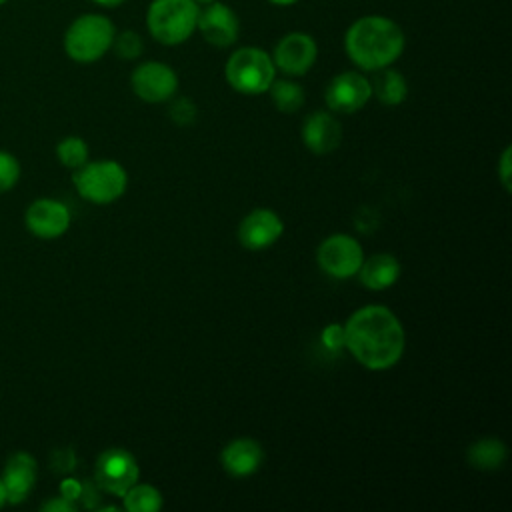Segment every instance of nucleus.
I'll use <instances>...</instances> for the list:
<instances>
[{
  "label": "nucleus",
  "mask_w": 512,
  "mask_h": 512,
  "mask_svg": "<svg viewBox=\"0 0 512 512\" xmlns=\"http://www.w3.org/2000/svg\"><path fill=\"white\" fill-rule=\"evenodd\" d=\"M372 96V88H370V80L360 74V72H340L336 74L324 92V100L326 106L332 112L338 114H354L360 108L366 106V102Z\"/></svg>",
  "instance_id": "nucleus-10"
},
{
  "label": "nucleus",
  "mask_w": 512,
  "mask_h": 512,
  "mask_svg": "<svg viewBox=\"0 0 512 512\" xmlns=\"http://www.w3.org/2000/svg\"><path fill=\"white\" fill-rule=\"evenodd\" d=\"M4 2H8V0H0V6H2V4H4Z\"/></svg>",
  "instance_id": "nucleus-34"
},
{
  "label": "nucleus",
  "mask_w": 512,
  "mask_h": 512,
  "mask_svg": "<svg viewBox=\"0 0 512 512\" xmlns=\"http://www.w3.org/2000/svg\"><path fill=\"white\" fill-rule=\"evenodd\" d=\"M94 4H100V6H108V8H112V6H120L122 2H126V0H92Z\"/></svg>",
  "instance_id": "nucleus-30"
},
{
  "label": "nucleus",
  "mask_w": 512,
  "mask_h": 512,
  "mask_svg": "<svg viewBox=\"0 0 512 512\" xmlns=\"http://www.w3.org/2000/svg\"><path fill=\"white\" fill-rule=\"evenodd\" d=\"M370 88L372 96H376V100L384 106H398L408 96L406 78L390 66L376 70L374 78L370 80Z\"/></svg>",
  "instance_id": "nucleus-19"
},
{
  "label": "nucleus",
  "mask_w": 512,
  "mask_h": 512,
  "mask_svg": "<svg viewBox=\"0 0 512 512\" xmlns=\"http://www.w3.org/2000/svg\"><path fill=\"white\" fill-rule=\"evenodd\" d=\"M140 478V468L138 462L134 458L132 452H128L126 448L114 446V448H106L94 464V480L96 484L112 494L122 498V494L136 484Z\"/></svg>",
  "instance_id": "nucleus-7"
},
{
  "label": "nucleus",
  "mask_w": 512,
  "mask_h": 512,
  "mask_svg": "<svg viewBox=\"0 0 512 512\" xmlns=\"http://www.w3.org/2000/svg\"><path fill=\"white\" fill-rule=\"evenodd\" d=\"M72 182L84 200L110 204L126 192L128 174L116 160H96L76 168Z\"/></svg>",
  "instance_id": "nucleus-6"
},
{
  "label": "nucleus",
  "mask_w": 512,
  "mask_h": 512,
  "mask_svg": "<svg viewBox=\"0 0 512 512\" xmlns=\"http://www.w3.org/2000/svg\"><path fill=\"white\" fill-rule=\"evenodd\" d=\"M192 2H196L198 6H204V4H210V2H214V0H192Z\"/></svg>",
  "instance_id": "nucleus-33"
},
{
  "label": "nucleus",
  "mask_w": 512,
  "mask_h": 512,
  "mask_svg": "<svg viewBox=\"0 0 512 512\" xmlns=\"http://www.w3.org/2000/svg\"><path fill=\"white\" fill-rule=\"evenodd\" d=\"M114 24L104 14H82L78 16L64 34V50L68 58L80 64L100 60L114 40Z\"/></svg>",
  "instance_id": "nucleus-4"
},
{
  "label": "nucleus",
  "mask_w": 512,
  "mask_h": 512,
  "mask_svg": "<svg viewBox=\"0 0 512 512\" xmlns=\"http://www.w3.org/2000/svg\"><path fill=\"white\" fill-rule=\"evenodd\" d=\"M342 126L330 112H312L302 122V142L314 154H328L340 146Z\"/></svg>",
  "instance_id": "nucleus-16"
},
{
  "label": "nucleus",
  "mask_w": 512,
  "mask_h": 512,
  "mask_svg": "<svg viewBox=\"0 0 512 512\" xmlns=\"http://www.w3.org/2000/svg\"><path fill=\"white\" fill-rule=\"evenodd\" d=\"M224 76L236 92L256 96L268 92L276 78V66L266 50L244 46L230 54L224 66Z\"/></svg>",
  "instance_id": "nucleus-5"
},
{
  "label": "nucleus",
  "mask_w": 512,
  "mask_h": 512,
  "mask_svg": "<svg viewBox=\"0 0 512 512\" xmlns=\"http://www.w3.org/2000/svg\"><path fill=\"white\" fill-rule=\"evenodd\" d=\"M498 176L506 192L512 190V148L506 146L498 160Z\"/></svg>",
  "instance_id": "nucleus-27"
},
{
  "label": "nucleus",
  "mask_w": 512,
  "mask_h": 512,
  "mask_svg": "<svg viewBox=\"0 0 512 512\" xmlns=\"http://www.w3.org/2000/svg\"><path fill=\"white\" fill-rule=\"evenodd\" d=\"M400 262L396 256L388 252L372 254L370 258H364L358 268V278L362 286L368 290H386L400 278Z\"/></svg>",
  "instance_id": "nucleus-18"
},
{
  "label": "nucleus",
  "mask_w": 512,
  "mask_h": 512,
  "mask_svg": "<svg viewBox=\"0 0 512 512\" xmlns=\"http://www.w3.org/2000/svg\"><path fill=\"white\" fill-rule=\"evenodd\" d=\"M268 92H270V98H272L274 106L284 114H292V112L300 110L302 104H304V90L294 80H286V78L276 80L274 78Z\"/></svg>",
  "instance_id": "nucleus-22"
},
{
  "label": "nucleus",
  "mask_w": 512,
  "mask_h": 512,
  "mask_svg": "<svg viewBox=\"0 0 512 512\" xmlns=\"http://www.w3.org/2000/svg\"><path fill=\"white\" fill-rule=\"evenodd\" d=\"M196 30L214 48H228L238 40L240 20L236 12L224 2H210L200 6Z\"/></svg>",
  "instance_id": "nucleus-11"
},
{
  "label": "nucleus",
  "mask_w": 512,
  "mask_h": 512,
  "mask_svg": "<svg viewBox=\"0 0 512 512\" xmlns=\"http://www.w3.org/2000/svg\"><path fill=\"white\" fill-rule=\"evenodd\" d=\"M268 2H272V4H276V6H292V4H296L298 0H268Z\"/></svg>",
  "instance_id": "nucleus-31"
},
{
  "label": "nucleus",
  "mask_w": 512,
  "mask_h": 512,
  "mask_svg": "<svg viewBox=\"0 0 512 512\" xmlns=\"http://www.w3.org/2000/svg\"><path fill=\"white\" fill-rule=\"evenodd\" d=\"M222 468L234 478L252 476L264 462L262 446L252 438H236L220 454Z\"/></svg>",
  "instance_id": "nucleus-17"
},
{
  "label": "nucleus",
  "mask_w": 512,
  "mask_h": 512,
  "mask_svg": "<svg viewBox=\"0 0 512 512\" xmlns=\"http://www.w3.org/2000/svg\"><path fill=\"white\" fill-rule=\"evenodd\" d=\"M284 232L280 216L270 208H254L238 224V242L248 250L272 246Z\"/></svg>",
  "instance_id": "nucleus-13"
},
{
  "label": "nucleus",
  "mask_w": 512,
  "mask_h": 512,
  "mask_svg": "<svg viewBox=\"0 0 512 512\" xmlns=\"http://www.w3.org/2000/svg\"><path fill=\"white\" fill-rule=\"evenodd\" d=\"M6 504V490H4V484H2V478H0V508Z\"/></svg>",
  "instance_id": "nucleus-32"
},
{
  "label": "nucleus",
  "mask_w": 512,
  "mask_h": 512,
  "mask_svg": "<svg viewBox=\"0 0 512 512\" xmlns=\"http://www.w3.org/2000/svg\"><path fill=\"white\" fill-rule=\"evenodd\" d=\"M130 86L142 102L160 104L174 98L178 90V76L168 64L148 60L134 68L130 76Z\"/></svg>",
  "instance_id": "nucleus-9"
},
{
  "label": "nucleus",
  "mask_w": 512,
  "mask_h": 512,
  "mask_svg": "<svg viewBox=\"0 0 512 512\" xmlns=\"http://www.w3.org/2000/svg\"><path fill=\"white\" fill-rule=\"evenodd\" d=\"M18 176H20L18 160L12 154L0 150V194L8 192L18 182Z\"/></svg>",
  "instance_id": "nucleus-25"
},
{
  "label": "nucleus",
  "mask_w": 512,
  "mask_h": 512,
  "mask_svg": "<svg viewBox=\"0 0 512 512\" xmlns=\"http://www.w3.org/2000/svg\"><path fill=\"white\" fill-rule=\"evenodd\" d=\"M170 118L178 126H188L196 120V106L188 98H178L170 106Z\"/></svg>",
  "instance_id": "nucleus-26"
},
{
  "label": "nucleus",
  "mask_w": 512,
  "mask_h": 512,
  "mask_svg": "<svg viewBox=\"0 0 512 512\" xmlns=\"http://www.w3.org/2000/svg\"><path fill=\"white\" fill-rule=\"evenodd\" d=\"M38 466L28 452H14L8 456L2 472V484L6 490V502L20 504L28 498L36 484Z\"/></svg>",
  "instance_id": "nucleus-15"
},
{
  "label": "nucleus",
  "mask_w": 512,
  "mask_h": 512,
  "mask_svg": "<svg viewBox=\"0 0 512 512\" xmlns=\"http://www.w3.org/2000/svg\"><path fill=\"white\" fill-rule=\"evenodd\" d=\"M42 510H46V512H70V510H74V504L68 500V498H52V500H48L44 506H42Z\"/></svg>",
  "instance_id": "nucleus-29"
},
{
  "label": "nucleus",
  "mask_w": 512,
  "mask_h": 512,
  "mask_svg": "<svg viewBox=\"0 0 512 512\" xmlns=\"http://www.w3.org/2000/svg\"><path fill=\"white\" fill-rule=\"evenodd\" d=\"M162 506V492L152 484L136 482L122 494V508L128 512H156Z\"/></svg>",
  "instance_id": "nucleus-21"
},
{
  "label": "nucleus",
  "mask_w": 512,
  "mask_h": 512,
  "mask_svg": "<svg viewBox=\"0 0 512 512\" xmlns=\"http://www.w3.org/2000/svg\"><path fill=\"white\" fill-rule=\"evenodd\" d=\"M198 10L192 0H152L146 12L148 32L164 46H178L194 34Z\"/></svg>",
  "instance_id": "nucleus-3"
},
{
  "label": "nucleus",
  "mask_w": 512,
  "mask_h": 512,
  "mask_svg": "<svg viewBox=\"0 0 512 512\" xmlns=\"http://www.w3.org/2000/svg\"><path fill=\"white\" fill-rule=\"evenodd\" d=\"M406 46L402 28L386 16H362L354 20L344 36L348 58L368 72L394 64Z\"/></svg>",
  "instance_id": "nucleus-2"
},
{
  "label": "nucleus",
  "mask_w": 512,
  "mask_h": 512,
  "mask_svg": "<svg viewBox=\"0 0 512 512\" xmlns=\"http://www.w3.org/2000/svg\"><path fill=\"white\" fill-rule=\"evenodd\" d=\"M342 330L344 348L368 370H388L404 354V326L386 306L368 304L358 308L350 314Z\"/></svg>",
  "instance_id": "nucleus-1"
},
{
  "label": "nucleus",
  "mask_w": 512,
  "mask_h": 512,
  "mask_svg": "<svg viewBox=\"0 0 512 512\" xmlns=\"http://www.w3.org/2000/svg\"><path fill=\"white\" fill-rule=\"evenodd\" d=\"M56 154L58 160L66 166V168H80L88 162V146L82 138L78 136H68L64 140L58 142L56 146Z\"/></svg>",
  "instance_id": "nucleus-23"
},
{
  "label": "nucleus",
  "mask_w": 512,
  "mask_h": 512,
  "mask_svg": "<svg viewBox=\"0 0 512 512\" xmlns=\"http://www.w3.org/2000/svg\"><path fill=\"white\" fill-rule=\"evenodd\" d=\"M112 48H114L118 58H122V60H136L142 54V50H144L142 36L138 32H134V30H124L120 34H114Z\"/></svg>",
  "instance_id": "nucleus-24"
},
{
  "label": "nucleus",
  "mask_w": 512,
  "mask_h": 512,
  "mask_svg": "<svg viewBox=\"0 0 512 512\" xmlns=\"http://www.w3.org/2000/svg\"><path fill=\"white\" fill-rule=\"evenodd\" d=\"M26 226L38 238H58L70 226V212L58 200L40 198L28 206Z\"/></svg>",
  "instance_id": "nucleus-14"
},
{
  "label": "nucleus",
  "mask_w": 512,
  "mask_h": 512,
  "mask_svg": "<svg viewBox=\"0 0 512 512\" xmlns=\"http://www.w3.org/2000/svg\"><path fill=\"white\" fill-rule=\"evenodd\" d=\"M506 456H508L506 444L498 438L476 440L466 450L468 464L476 470H496L506 462Z\"/></svg>",
  "instance_id": "nucleus-20"
},
{
  "label": "nucleus",
  "mask_w": 512,
  "mask_h": 512,
  "mask_svg": "<svg viewBox=\"0 0 512 512\" xmlns=\"http://www.w3.org/2000/svg\"><path fill=\"white\" fill-rule=\"evenodd\" d=\"M324 342L330 346V348H336V346H344V330L340 326H328L324 330Z\"/></svg>",
  "instance_id": "nucleus-28"
},
{
  "label": "nucleus",
  "mask_w": 512,
  "mask_h": 512,
  "mask_svg": "<svg viewBox=\"0 0 512 512\" xmlns=\"http://www.w3.org/2000/svg\"><path fill=\"white\" fill-rule=\"evenodd\" d=\"M316 40L306 32H290L274 46L272 62L286 76H304L316 62Z\"/></svg>",
  "instance_id": "nucleus-12"
},
{
  "label": "nucleus",
  "mask_w": 512,
  "mask_h": 512,
  "mask_svg": "<svg viewBox=\"0 0 512 512\" xmlns=\"http://www.w3.org/2000/svg\"><path fill=\"white\" fill-rule=\"evenodd\" d=\"M364 260V250L356 238L348 234H332L324 238L316 250V262L324 274L336 280L356 276Z\"/></svg>",
  "instance_id": "nucleus-8"
}]
</instances>
